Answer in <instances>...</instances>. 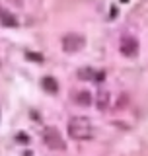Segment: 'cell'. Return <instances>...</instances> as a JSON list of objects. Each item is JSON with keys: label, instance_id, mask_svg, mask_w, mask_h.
I'll return each mask as SVG.
<instances>
[{"label": "cell", "instance_id": "obj_7", "mask_svg": "<svg viewBox=\"0 0 148 156\" xmlns=\"http://www.w3.org/2000/svg\"><path fill=\"white\" fill-rule=\"evenodd\" d=\"M0 22L4 23V26H16L18 23V20L14 18V14H10V12H0Z\"/></svg>", "mask_w": 148, "mask_h": 156}, {"label": "cell", "instance_id": "obj_13", "mask_svg": "<svg viewBox=\"0 0 148 156\" xmlns=\"http://www.w3.org/2000/svg\"><path fill=\"white\" fill-rule=\"evenodd\" d=\"M119 2H129V0H119Z\"/></svg>", "mask_w": 148, "mask_h": 156}, {"label": "cell", "instance_id": "obj_6", "mask_svg": "<svg viewBox=\"0 0 148 156\" xmlns=\"http://www.w3.org/2000/svg\"><path fill=\"white\" fill-rule=\"evenodd\" d=\"M76 101L78 104H82V105H90V101H92V94L88 90H80V92H76Z\"/></svg>", "mask_w": 148, "mask_h": 156}, {"label": "cell", "instance_id": "obj_8", "mask_svg": "<svg viewBox=\"0 0 148 156\" xmlns=\"http://www.w3.org/2000/svg\"><path fill=\"white\" fill-rule=\"evenodd\" d=\"M43 86H45L47 90H51V92L58 90V84H57V80L53 76H45V78H43Z\"/></svg>", "mask_w": 148, "mask_h": 156}, {"label": "cell", "instance_id": "obj_5", "mask_svg": "<svg viewBox=\"0 0 148 156\" xmlns=\"http://www.w3.org/2000/svg\"><path fill=\"white\" fill-rule=\"evenodd\" d=\"M109 104H111V94L107 90H100L96 94V105H97V109H107L109 107Z\"/></svg>", "mask_w": 148, "mask_h": 156}, {"label": "cell", "instance_id": "obj_10", "mask_svg": "<svg viewBox=\"0 0 148 156\" xmlns=\"http://www.w3.org/2000/svg\"><path fill=\"white\" fill-rule=\"evenodd\" d=\"M103 76H105V72H101V70H100V72H96V74H93V80L101 82V80H103Z\"/></svg>", "mask_w": 148, "mask_h": 156}, {"label": "cell", "instance_id": "obj_4", "mask_svg": "<svg viewBox=\"0 0 148 156\" xmlns=\"http://www.w3.org/2000/svg\"><path fill=\"white\" fill-rule=\"evenodd\" d=\"M121 53L125 57L139 55V41H136L132 35H123V39H121Z\"/></svg>", "mask_w": 148, "mask_h": 156}, {"label": "cell", "instance_id": "obj_2", "mask_svg": "<svg viewBox=\"0 0 148 156\" xmlns=\"http://www.w3.org/2000/svg\"><path fill=\"white\" fill-rule=\"evenodd\" d=\"M43 140H45V144L49 146V148L53 150H62L65 148V140H62L61 133H58L57 129H45V133H43Z\"/></svg>", "mask_w": 148, "mask_h": 156}, {"label": "cell", "instance_id": "obj_1", "mask_svg": "<svg viewBox=\"0 0 148 156\" xmlns=\"http://www.w3.org/2000/svg\"><path fill=\"white\" fill-rule=\"evenodd\" d=\"M68 135L76 140H86L93 135V125L88 117H82V115H76L68 121Z\"/></svg>", "mask_w": 148, "mask_h": 156}, {"label": "cell", "instance_id": "obj_9", "mask_svg": "<svg viewBox=\"0 0 148 156\" xmlns=\"http://www.w3.org/2000/svg\"><path fill=\"white\" fill-rule=\"evenodd\" d=\"M93 74H96V72L90 70V68H82V70L78 72V76H84V78H93Z\"/></svg>", "mask_w": 148, "mask_h": 156}, {"label": "cell", "instance_id": "obj_11", "mask_svg": "<svg viewBox=\"0 0 148 156\" xmlns=\"http://www.w3.org/2000/svg\"><path fill=\"white\" fill-rule=\"evenodd\" d=\"M27 57H29V58H37V61H43V57L37 55V53H27Z\"/></svg>", "mask_w": 148, "mask_h": 156}, {"label": "cell", "instance_id": "obj_12", "mask_svg": "<svg viewBox=\"0 0 148 156\" xmlns=\"http://www.w3.org/2000/svg\"><path fill=\"white\" fill-rule=\"evenodd\" d=\"M109 14H111V18H115V14H117V8H115V6H113V8L109 10Z\"/></svg>", "mask_w": 148, "mask_h": 156}, {"label": "cell", "instance_id": "obj_3", "mask_svg": "<svg viewBox=\"0 0 148 156\" xmlns=\"http://www.w3.org/2000/svg\"><path fill=\"white\" fill-rule=\"evenodd\" d=\"M84 43H86V39L82 35H78V33H66L65 37H62V49L68 53H74V51H80L84 47Z\"/></svg>", "mask_w": 148, "mask_h": 156}]
</instances>
